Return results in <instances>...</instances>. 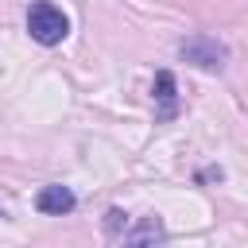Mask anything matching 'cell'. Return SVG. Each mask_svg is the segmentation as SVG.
Masks as SVG:
<instances>
[{"label": "cell", "mask_w": 248, "mask_h": 248, "mask_svg": "<svg viewBox=\"0 0 248 248\" xmlns=\"http://www.w3.org/2000/svg\"><path fill=\"white\" fill-rule=\"evenodd\" d=\"M178 50H182V58L190 66H202V70H221L225 58H229V50L217 39H209V35H190V39H182Z\"/></svg>", "instance_id": "cell-2"}, {"label": "cell", "mask_w": 248, "mask_h": 248, "mask_svg": "<svg viewBox=\"0 0 248 248\" xmlns=\"http://www.w3.org/2000/svg\"><path fill=\"white\" fill-rule=\"evenodd\" d=\"M155 97L163 101V116H174V74L170 70H159L155 74Z\"/></svg>", "instance_id": "cell-5"}, {"label": "cell", "mask_w": 248, "mask_h": 248, "mask_svg": "<svg viewBox=\"0 0 248 248\" xmlns=\"http://www.w3.org/2000/svg\"><path fill=\"white\" fill-rule=\"evenodd\" d=\"M27 31H31V39H35V43L54 46V43H62V39H66L70 19H66V12H62L58 4H50V0H35V4L27 8Z\"/></svg>", "instance_id": "cell-1"}, {"label": "cell", "mask_w": 248, "mask_h": 248, "mask_svg": "<svg viewBox=\"0 0 248 248\" xmlns=\"http://www.w3.org/2000/svg\"><path fill=\"white\" fill-rule=\"evenodd\" d=\"M163 244H167V232L159 217H140L136 229L124 236V248H163Z\"/></svg>", "instance_id": "cell-3"}, {"label": "cell", "mask_w": 248, "mask_h": 248, "mask_svg": "<svg viewBox=\"0 0 248 248\" xmlns=\"http://www.w3.org/2000/svg\"><path fill=\"white\" fill-rule=\"evenodd\" d=\"M78 205V198L66 190V186H43L39 194H35V209L39 213H70Z\"/></svg>", "instance_id": "cell-4"}]
</instances>
